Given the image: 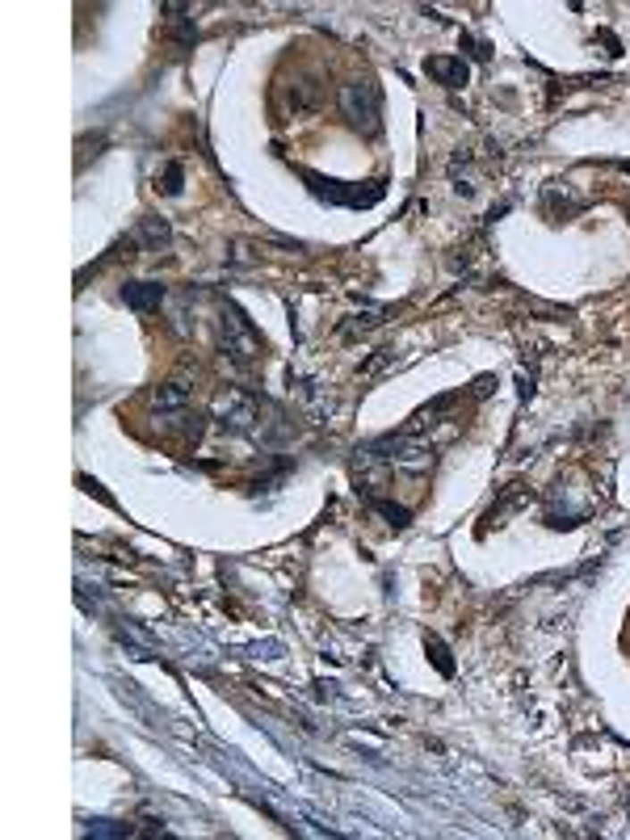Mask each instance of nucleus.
<instances>
[{
	"label": "nucleus",
	"mask_w": 630,
	"mask_h": 840,
	"mask_svg": "<svg viewBox=\"0 0 630 840\" xmlns=\"http://www.w3.org/2000/svg\"><path fill=\"white\" fill-rule=\"evenodd\" d=\"M370 504H374V513H382V517L391 521L395 530H404V525H407V508H399V504H391V500H378V496Z\"/></svg>",
	"instance_id": "10"
},
{
	"label": "nucleus",
	"mask_w": 630,
	"mask_h": 840,
	"mask_svg": "<svg viewBox=\"0 0 630 840\" xmlns=\"http://www.w3.org/2000/svg\"><path fill=\"white\" fill-rule=\"evenodd\" d=\"M424 647H429V656H433L437 672H441V676H454V659H449L446 643H441V639H433V634H429V639H424Z\"/></svg>",
	"instance_id": "8"
},
{
	"label": "nucleus",
	"mask_w": 630,
	"mask_h": 840,
	"mask_svg": "<svg viewBox=\"0 0 630 840\" xmlns=\"http://www.w3.org/2000/svg\"><path fill=\"white\" fill-rule=\"evenodd\" d=\"M340 113L349 118L353 130L362 135H378V113H382V101H378V88L370 80H345L340 84Z\"/></svg>",
	"instance_id": "1"
},
{
	"label": "nucleus",
	"mask_w": 630,
	"mask_h": 840,
	"mask_svg": "<svg viewBox=\"0 0 630 840\" xmlns=\"http://www.w3.org/2000/svg\"><path fill=\"white\" fill-rule=\"evenodd\" d=\"M294 110H311V105H320V88H315V80H303L294 84Z\"/></svg>",
	"instance_id": "9"
},
{
	"label": "nucleus",
	"mask_w": 630,
	"mask_h": 840,
	"mask_svg": "<svg viewBox=\"0 0 630 840\" xmlns=\"http://www.w3.org/2000/svg\"><path fill=\"white\" fill-rule=\"evenodd\" d=\"M219 332H223V349L236 357V362H252V357H261V336H256V328L248 323V315L236 307V303H227L223 315H219Z\"/></svg>",
	"instance_id": "2"
},
{
	"label": "nucleus",
	"mask_w": 630,
	"mask_h": 840,
	"mask_svg": "<svg viewBox=\"0 0 630 840\" xmlns=\"http://www.w3.org/2000/svg\"><path fill=\"white\" fill-rule=\"evenodd\" d=\"M214 416L223 420L231 433H248L252 424L261 420V407H256V399H252L248 391H236V387H227V391L214 395Z\"/></svg>",
	"instance_id": "3"
},
{
	"label": "nucleus",
	"mask_w": 630,
	"mask_h": 840,
	"mask_svg": "<svg viewBox=\"0 0 630 840\" xmlns=\"http://www.w3.org/2000/svg\"><path fill=\"white\" fill-rule=\"evenodd\" d=\"M311 181V189L320 197H328V202H340V206H370V202H378L382 197V185L378 189H370V194H362V189H345V185H336V181H323V177H315V172H303Z\"/></svg>",
	"instance_id": "4"
},
{
	"label": "nucleus",
	"mask_w": 630,
	"mask_h": 840,
	"mask_svg": "<svg viewBox=\"0 0 630 840\" xmlns=\"http://www.w3.org/2000/svg\"><path fill=\"white\" fill-rule=\"evenodd\" d=\"M424 71H429L437 84H446V88H462V84H466V63L454 55H433L424 63Z\"/></svg>",
	"instance_id": "6"
},
{
	"label": "nucleus",
	"mask_w": 630,
	"mask_h": 840,
	"mask_svg": "<svg viewBox=\"0 0 630 840\" xmlns=\"http://www.w3.org/2000/svg\"><path fill=\"white\" fill-rule=\"evenodd\" d=\"M122 298H126V307L130 311L152 315V311H160V303H164V286H155V281H126Z\"/></svg>",
	"instance_id": "5"
},
{
	"label": "nucleus",
	"mask_w": 630,
	"mask_h": 840,
	"mask_svg": "<svg viewBox=\"0 0 630 840\" xmlns=\"http://www.w3.org/2000/svg\"><path fill=\"white\" fill-rule=\"evenodd\" d=\"M139 236H143V244H147L152 252H160V248H168L172 231H168L164 219H143V223H139Z\"/></svg>",
	"instance_id": "7"
},
{
	"label": "nucleus",
	"mask_w": 630,
	"mask_h": 840,
	"mask_svg": "<svg viewBox=\"0 0 630 840\" xmlns=\"http://www.w3.org/2000/svg\"><path fill=\"white\" fill-rule=\"evenodd\" d=\"M164 194H181V164L164 168Z\"/></svg>",
	"instance_id": "11"
}]
</instances>
